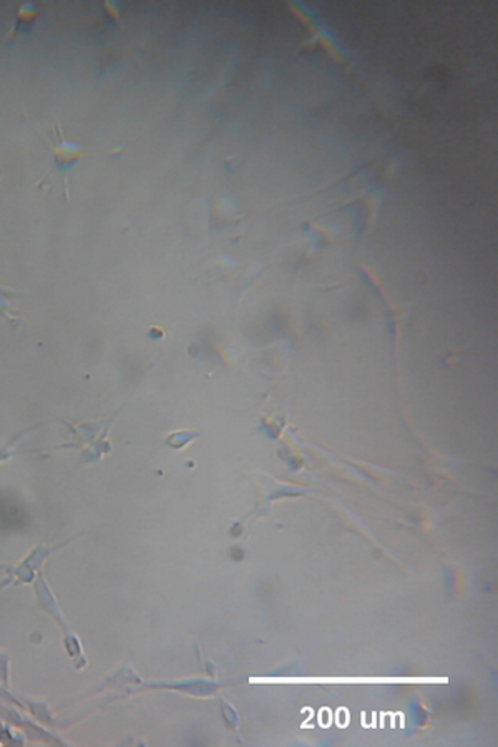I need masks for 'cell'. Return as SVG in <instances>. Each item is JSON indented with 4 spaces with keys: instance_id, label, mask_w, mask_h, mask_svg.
I'll use <instances>...</instances> for the list:
<instances>
[{
    "instance_id": "obj_8",
    "label": "cell",
    "mask_w": 498,
    "mask_h": 747,
    "mask_svg": "<svg viewBox=\"0 0 498 747\" xmlns=\"http://www.w3.org/2000/svg\"><path fill=\"white\" fill-rule=\"evenodd\" d=\"M0 176H2V168H0Z\"/></svg>"
},
{
    "instance_id": "obj_1",
    "label": "cell",
    "mask_w": 498,
    "mask_h": 747,
    "mask_svg": "<svg viewBox=\"0 0 498 747\" xmlns=\"http://www.w3.org/2000/svg\"><path fill=\"white\" fill-rule=\"evenodd\" d=\"M55 136H57V143H52V156H54V165H52V170L49 171V175H45V180L49 178V176L52 173L55 175H60L61 176V182H64V188H65V196L66 199L70 198L69 194V173L70 170L73 168L75 165L78 163L80 160H82V156L87 153L85 151L83 146H80L77 143H72V141H69L64 136V131H61L60 125L55 127ZM44 180V182H45Z\"/></svg>"
},
{
    "instance_id": "obj_6",
    "label": "cell",
    "mask_w": 498,
    "mask_h": 747,
    "mask_svg": "<svg viewBox=\"0 0 498 747\" xmlns=\"http://www.w3.org/2000/svg\"><path fill=\"white\" fill-rule=\"evenodd\" d=\"M12 583H13V582H12V578H11V577H8V575H7V577H6V578H4V580H2V582H0V592H2V589H4V588H7V587H8V584H12Z\"/></svg>"
},
{
    "instance_id": "obj_2",
    "label": "cell",
    "mask_w": 498,
    "mask_h": 747,
    "mask_svg": "<svg viewBox=\"0 0 498 747\" xmlns=\"http://www.w3.org/2000/svg\"><path fill=\"white\" fill-rule=\"evenodd\" d=\"M32 584H33V593H35L37 604H39L40 610L44 611L45 615H49L52 620H54L57 625H59L61 633L70 631L69 623L65 621L64 613H61L60 606H59V601H57L55 594H54V592H52L50 584L45 580L44 575H42V572L37 575V578L33 580Z\"/></svg>"
},
{
    "instance_id": "obj_5",
    "label": "cell",
    "mask_w": 498,
    "mask_h": 747,
    "mask_svg": "<svg viewBox=\"0 0 498 747\" xmlns=\"http://www.w3.org/2000/svg\"><path fill=\"white\" fill-rule=\"evenodd\" d=\"M11 658L4 653V651H0V684L2 686H8V678H11Z\"/></svg>"
},
{
    "instance_id": "obj_3",
    "label": "cell",
    "mask_w": 498,
    "mask_h": 747,
    "mask_svg": "<svg viewBox=\"0 0 498 747\" xmlns=\"http://www.w3.org/2000/svg\"><path fill=\"white\" fill-rule=\"evenodd\" d=\"M37 13H39V8H37V6H33V4H25V6H22L20 8H18V12L16 16V23H13L12 30L8 32L6 40H11L12 37H16L18 32L25 30L27 27H30L33 20L37 18Z\"/></svg>"
},
{
    "instance_id": "obj_4",
    "label": "cell",
    "mask_w": 498,
    "mask_h": 747,
    "mask_svg": "<svg viewBox=\"0 0 498 747\" xmlns=\"http://www.w3.org/2000/svg\"><path fill=\"white\" fill-rule=\"evenodd\" d=\"M64 646L70 658L73 659L75 666H77V668H83L87 661H85L82 641H80V637L75 635L72 630L64 633Z\"/></svg>"
},
{
    "instance_id": "obj_7",
    "label": "cell",
    "mask_w": 498,
    "mask_h": 747,
    "mask_svg": "<svg viewBox=\"0 0 498 747\" xmlns=\"http://www.w3.org/2000/svg\"><path fill=\"white\" fill-rule=\"evenodd\" d=\"M4 731H6V726H4V722H2V717H0V739H2V734H4Z\"/></svg>"
}]
</instances>
